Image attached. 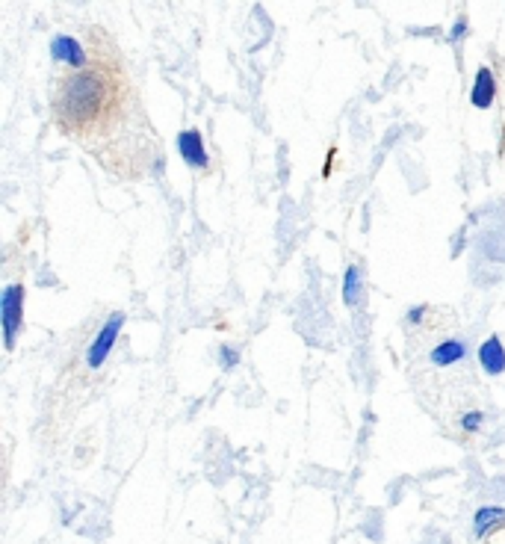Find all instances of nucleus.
<instances>
[{"label":"nucleus","instance_id":"5","mask_svg":"<svg viewBox=\"0 0 505 544\" xmlns=\"http://www.w3.org/2000/svg\"><path fill=\"white\" fill-rule=\"evenodd\" d=\"M50 57L57 62L74 65V69H83V65H86V50L80 48V42H77V39H71V36H53Z\"/></svg>","mask_w":505,"mask_h":544},{"label":"nucleus","instance_id":"11","mask_svg":"<svg viewBox=\"0 0 505 544\" xmlns=\"http://www.w3.org/2000/svg\"><path fill=\"white\" fill-rule=\"evenodd\" d=\"M461 426L467 429V432H476L478 426H482V411H467V414H464V420H461Z\"/></svg>","mask_w":505,"mask_h":544},{"label":"nucleus","instance_id":"1","mask_svg":"<svg viewBox=\"0 0 505 544\" xmlns=\"http://www.w3.org/2000/svg\"><path fill=\"white\" fill-rule=\"evenodd\" d=\"M62 113L71 122H89L104 107V81L95 71H77L62 89Z\"/></svg>","mask_w":505,"mask_h":544},{"label":"nucleus","instance_id":"10","mask_svg":"<svg viewBox=\"0 0 505 544\" xmlns=\"http://www.w3.org/2000/svg\"><path fill=\"white\" fill-rule=\"evenodd\" d=\"M357 290H361V270L349 267V270H346V275H343V302L355 305L357 302Z\"/></svg>","mask_w":505,"mask_h":544},{"label":"nucleus","instance_id":"2","mask_svg":"<svg viewBox=\"0 0 505 544\" xmlns=\"http://www.w3.org/2000/svg\"><path fill=\"white\" fill-rule=\"evenodd\" d=\"M0 323H3V340L6 349L15 347V337L24 323V287L21 284H9L0 296Z\"/></svg>","mask_w":505,"mask_h":544},{"label":"nucleus","instance_id":"3","mask_svg":"<svg viewBox=\"0 0 505 544\" xmlns=\"http://www.w3.org/2000/svg\"><path fill=\"white\" fill-rule=\"evenodd\" d=\"M122 326H125V314L122 311H113L110 316H106L104 328L98 331V337L89 343V352H86V364L92 370H98L106 361V355H110V349L115 347V340H118V331H122Z\"/></svg>","mask_w":505,"mask_h":544},{"label":"nucleus","instance_id":"12","mask_svg":"<svg viewBox=\"0 0 505 544\" xmlns=\"http://www.w3.org/2000/svg\"><path fill=\"white\" fill-rule=\"evenodd\" d=\"M464 33H467V15H458L455 24H452V30H449V39H452V42H458Z\"/></svg>","mask_w":505,"mask_h":544},{"label":"nucleus","instance_id":"6","mask_svg":"<svg viewBox=\"0 0 505 544\" xmlns=\"http://www.w3.org/2000/svg\"><path fill=\"white\" fill-rule=\"evenodd\" d=\"M494 101H497V81H494V74H490V69L482 65V69L476 71V81L470 89V104L476 110H488Z\"/></svg>","mask_w":505,"mask_h":544},{"label":"nucleus","instance_id":"14","mask_svg":"<svg viewBox=\"0 0 505 544\" xmlns=\"http://www.w3.org/2000/svg\"><path fill=\"white\" fill-rule=\"evenodd\" d=\"M422 314H425V305H417V308H411V311H408V323H420Z\"/></svg>","mask_w":505,"mask_h":544},{"label":"nucleus","instance_id":"8","mask_svg":"<svg viewBox=\"0 0 505 544\" xmlns=\"http://www.w3.org/2000/svg\"><path fill=\"white\" fill-rule=\"evenodd\" d=\"M464 355H467V347H464L461 340H443V343H437V347L432 349V364L449 367V364L461 361Z\"/></svg>","mask_w":505,"mask_h":544},{"label":"nucleus","instance_id":"7","mask_svg":"<svg viewBox=\"0 0 505 544\" xmlns=\"http://www.w3.org/2000/svg\"><path fill=\"white\" fill-rule=\"evenodd\" d=\"M478 361H482V367L488 370L490 376L505 373V349H502V340L497 335L482 343V349H478Z\"/></svg>","mask_w":505,"mask_h":544},{"label":"nucleus","instance_id":"9","mask_svg":"<svg viewBox=\"0 0 505 544\" xmlns=\"http://www.w3.org/2000/svg\"><path fill=\"white\" fill-rule=\"evenodd\" d=\"M505 524V509L502 506H485L476 512V536H485L490 526Z\"/></svg>","mask_w":505,"mask_h":544},{"label":"nucleus","instance_id":"13","mask_svg":"<svg viewBox=\"0 0 505 544\" xmlns=\"http://www.w3.org/2000/svg\"><path fill=\"white\" fill-rule=\"evenodd\" d=\"M219 358H222V367H225V370H231V367H234V364L239 361V355H236V352H234L231 347H222Z\"/></svg>","mask_w":505,"mask_h":544},{"label":"nucleus","instance_id":"4","mask_svg":"<svg viewBox=\"0 0 505 544\" xmlns=\"http://www.w3.org/2000/svg\"><path fill=\"white\" fill-rule=\"evenodd\" d=\"M178 151H180V157L186 160V166H192V169H204L210 163L207 148H204V139H201V134H198L195 127L183 130V134L178 137Z\"/></svg>","mask_w":505,"mask_h":544}]
</instances>
